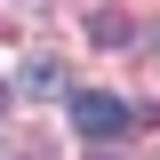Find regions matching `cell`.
I'll return each mask as SVG.
<instances>
[{"instance_id":"obj_1","label":"cell","mask_w":160,"mask_h":160,"mask_svg":"<svg viewBox=\"0 0 160 160\" xmlns=\"http://www.w3.org/2000/svg\"><path fill=\"white\" fill-rule=\"evenodd\" d=\"M128 120H136V104L104 96V88H80L72 96V128L80 136H128Z\"/></svg>"},{"instance_id":"obj_2","label":"cell","mask_w":160,"mask_h":160,"mask_svg":"<svg viewBox=\"0 0 160 160\" xmlns=\"http://www.w3.org/2000/svg\"><path fill=\"white\" fill-rule=\"evenodd\" d=\"M16 88H24V96H64V64H48V56H32V64L16 72Z\"/></svg>"},{"instance_id":"obj_3","label":"cell","mask_w":160,"mask_h":160,"mask_svg":"<svg viewBox=\"0 0 160 160\" xmlns=\"http://www.w3.org/2000/svg\"><path fill=\"white\" fill-rule=\"evenodd\" d=\"M128 32H136L128 16H96V48H128Z\"/></svg>"}]
</instances>
